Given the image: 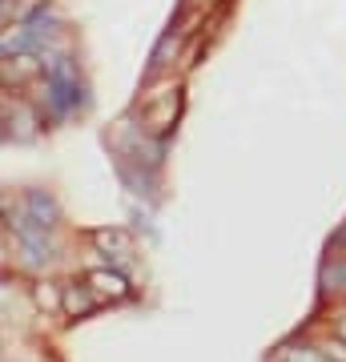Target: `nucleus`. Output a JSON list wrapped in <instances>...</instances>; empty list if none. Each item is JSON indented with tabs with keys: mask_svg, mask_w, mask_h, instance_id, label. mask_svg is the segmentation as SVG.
<instances>
[{
	"mask_svg": "<svg viewBox=\"0 0 346 362\" xmlns=\"http://www.w3.org/2000/svg\"><path fill=\"white\" fill-rule=\"evenodd\" d=\"M282 358H286V362H334L330 354H322V350H310V346H306V350H302V346L286 350Z\"/></svg>",
	"mask_w": 346,
	"mask_h": 362,
	"instance_id": "5",
	"label": "nucleus"
},
{
	"mask_svg": "<svg viewBox=\"0 0 346 362\" xmlns=\"http://www.w3.org/2000/svg\"><path fill=\"white\" fill-rule=\"evenodd\" d=\"M322 286H326V294H346V258H338L334 266H326Z\"/></svg>",
	"mask_w": 346,
	"mask_h": 362,
	"instance_id": "4",
	"label": "nucleus"
},
{
	"mask_svg": "<svg viewBox=\"0 0 346 362\" xmlns=\"http://www.w3.org/2000/svg\"><path fill=\"white\" fill-rule=\"evenodd\" d=\"M25 209H28V218L37 221V226H45V230L57 226V202H52L49 194H28L25 197Z\"/></svg>",
	"mask_w": 346,
	"mask_h": 362,
	"instance_id": "1",
	"label": "nucleus"
},
{
	"mask_svg": "<svg viewBox=\"0 0 346 362\" xmlns=\"http://www.w3.org/2000/svg\"><path fill=\"white\" fill-rule=\"evenodd\" d=\"M37 302L45 306V310H57V302H61V294H57V286L40 282V286H37Z\"/></svg>",
	"mask_w": 346,
	"mask_h": 362,
	"instance_id": "6",
	"label": "nucleus"
},
{
	"mask_svg": "<svg viewBox=\"0 0 346 362\" xmlns=\"http://www.w3.org/2000/svg\"><path fill=\"white\" fill-rule=\"evenodd\" d=\"M64 310L73 314V318H81V314H89V310H93V298H89V290H81V286H69V290H64Z\"/></svg>",
	"mask_w": 346,
	"mask_h": 362,
	"instance_id": "3",
	"label": "nucleus"
},
{
	"mask_svg": "<svg viewBox=\"0 0 346 362\" xmlns=\"http://www.w3.org/2000/svg\"><path fill=\"white\" fill-rule=\"evenodd\" d=\"M89 286L97 290V294H105V298H125V278L121 274H109V270H93L89 274Z\"/></svg>",
	"mask_w": 346,
	"mask_h": 362,
	"instance_id": "2",
	"label": "nucleus"
}]
</instances>
